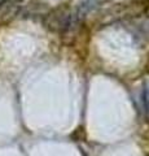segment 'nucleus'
<instances>
[{"label": "nucleus", "mask_w": 149, "mask_h": 156, "mask_svg": "<svg viewBox=\"0 0 149 156\" xmlns=\"http://www.w3.org/2000/svg\"><path fill=\"white\" fill-rule=\"evenodd\" d=\"M71 22V12L68 4H62L46 13L43 23L48 30L53 33H64L68 30Z\"/></svg>", "instance_id": "nucleus-1"}, {"label": "nucleus", "mask_w": 149, "mask_h": 156, "mask_svg": "<svg viewBox=\"0 0 149 156\" xmlns=\"http://www.w3.org/2000/svg\"><path fill=\"white\" fill-rule=\"evenodd\" d=\"M46 5H47V4L42 3V2H36V0H34V2H30L26 5V8H25V14H26L27 17H30V16H38V14L46 16V13L48 12Z\"/></svg>", "instance_id": "nucleus-3"}, {"label": "nucleus", "mask_w": 149, "mask_h": 156, "mask_svg": "<svg viewBox=\"0 0 149 156\" xmlns=\"http://www.w3.org/2000/svg\"><path fill=\"white\" fill-rule=\"evenodd\" d=\"M22 0H2L0 2V25L13 21L21 12Z\"/></svg>", "instance_id": "nucleus-2"}]
</instances>
